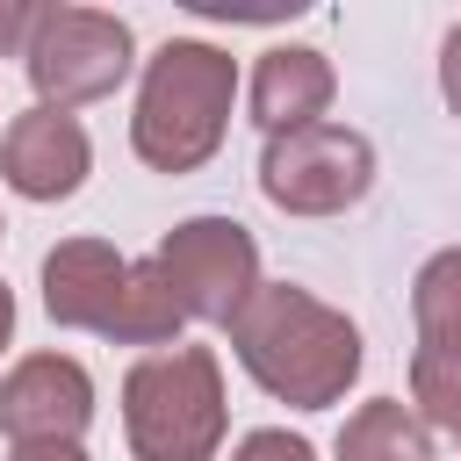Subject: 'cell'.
I'll return each instance as SVG.
<instances>
[{"label": "cell", "instance_id": "ba28073f", "mask_svg": "<svg viewBox=\"0 0 461 461\" xmlns=\"http://www.w3.org/2000/svg\"><path fill=\"white\" fill-rule=\"evenodd\" d=\"M130 267L137 259H122L101 238H58L43 252V310H50V324L115 339L122 303H130Z\"/></svg>", "mask_w": 461, "mask_h": 461}, {"label": "cell", "instance_id": "5b68a950", "mask_svg": "<svg viewBox=\"0 0 461 461\" xmlns=\"http://www.w3.org/2000/svg\"><path fill=\"white\" fill-rule=\"evenodd\" d=\"M375 187V144L346 122H310L288 137H267L259 151V194L288 216H339Z\"/></svg>", "mask_w": 461, "mask_h": 461}, {"label": "cell", "instance_id": "9a60e30c", "mask_svg": "<svg viewBox=\"0 0 461 461\" xmlns=\"http://www.w3.org/2000/svg\"><path fill=\"white\" fill-rule=\"evenodd\" d=\"M43 14H50V7H36V0H0V58H29Z\"/></svg>", "mask_w": 461, "mask_h": 461}, {"label": "cell", "instance_id": "2e32d148", "mask_svg": "<svg viewBox=\"0 0 461 461\" xmlns=\"http://www.w3.org/2000/svg\"><path fill=\"white\" fill-rule=\"evenodd\" d=\"M439 94H447V108L461 115V22H454L447 43H439Z\"/></svg>", "mask_w": 461, "mask_h": 461}, {"label": "cell", "instance_id": "6da1fadb", "mask_svg": "<svg viewBox=\"0 0 461 461\" xmlns=\"http://www.w3.org/2000/svg\"><path fill=\"white\" fill-rule=\"evenodd\" d=\"M230 353L274 403H295V411H331L360 375L353 317L317 303L295 281H259L252 288V303L230 317Z\"/></svg>", "mask_w": 461, "mask_h": 461}, {"label": "cell", "instance_id": "3957f363", "mask_svg": "<svg viewBox=\"0 0 461 461\" xmlns=\"http://www.w3.org/2000/svg\"><path fill=\"white\" fill-rule=\"evenodd\" d=\"M122 432L137 461H216L223 447V367L209 346L144 353L122 375Z\"/></svg>", "mask_w": 461, "mask_h": 461}, {"label": "cell", "instance_id": "d6986e66", "mask_svg": "<svg viewBox=\"0 0 461 461\" xmlns=\"http://www.w3.org/2000/svg\"><path fill=\"white\" fill-rule=\"evenodd\" d=\"M0 230H7V223H0Z\"/></svg>", "mask_w": 461, "mask_h": 461}, {"label": "cell", "instance_id": "9c48e42d", "mask_svg": "<svg viewBox=\"0 0 461 461\" xmlns=\"http://www.w3.org/2000/svg\"><path fill=\"white\" fill-rule=\"evenodd\" d=\"M86 166H94V144H86L79 115H65V108H22L7 122V137H0V180L14 194H29V202L79 194Z\"/></svg>", "mask_w": 461, "mask_h": 461}, {"label": "cell", "instance_id": "ac0fdd59", "mask_svg": "<svg viewBox=\"0 0 461 461\" xmlns=\"http://www.w3.org/2000/svg\"><path fill=\"white\" fill-rule=\"evenodd\" d=\"M7 339H14V288L0 281V346H7Z\"/></svg>", "mask_w": 461, "mask_h": 461}, {"label": "cell", "instance_id": "8992f818", "mask_svg": "<svg viewBox=\"0 0 461 461\" xmlns=\"http://www.w3.org/2000/svg\"><path fill=\"white\" fill-rule=\"evenodd\" d=\"M151 267L166 274V288H173V303H180L187 317L223 324V331H230V317H238V310L252 303V288H259V245H252V230L230 223V216H187V223H173V230L158 238Z\"/></svg>", "mask_w": 461, "mask_h": 461}, {"label": "cell", "instance_id": "8fae6325", "mask_svg": "<svg viewBox=\"0 0 461 461\" xmlns=\"http://www.w3.org/2000/svg\"><path fill=\"white\" fill-rule=\"evenodd\" d=\"M339 461H432L425 418L396 396H375L339 425Z\"/></svg>", "mask_w": 461, "mask_h": 461}, {"label": "cell", "instance_id": "30bf717a", "mask_svg": "<svg viewBox=\"0 0 461 461\" xmlns=\"http://www.w3.org/2000/svg\"><path fill=\"white\" fill-rule=\"evenodd\" d=\"M331 58L310 50V43H274L259 65H252V122L267 137H288V130H310L324 108H331Z\"/></svg>", "mask_w": 461, "mask_h": 461}, {"label": "cell", "instance_id": "52a82bcc", "mask_svg": "<svg viewBox=\"0 0 461 461\" xmlns=\"http://www.w3.org/2000/svg\"><path fill=\"white\" fill-rule=\"evenodd\" d=\"M94 418V382L65 353H29L0 382V432L14 447H79Z\"/></svg>", "mask_w": 461, "mask_h": 461}, {"label": "cell", "instance_id": "e0dca14e", "mask_svg": "<svg viewBox=\"0 0 461 461\" xmlns=\"http://www.w3.org/2000/svg\"><path fill=\"white\" fill-rule=\"evenodd\" d=\"M7 461H86L79 447H14Z\"/></svg>", "mask_w": 461, "mask_h": 461}, {"label": "cell", "instance_id": "4fadbf2b", "mask_svg": "<svg viewBox=\"0 0 461 461\" xmlns=\"http://www.w3.org/2000/svg\"><path fill=\"white\" fill-rule=\"evenodd\" d=\"M411 403L425 411V425H439V432L461 439V360L411 353Z\"/></svg>", "mask_w": 461, "mask_h": 461}, {"label": "cell", "instance_id": "277c9868", "mask_svg": "<svg viewBox=\"0 0 461 461\" xmlns=\"http://www.w3.org/2000/svg\"><path fill=\"white\" fill-rule=\"evenodd\" d=\"M130 22L108 14V7H50L36 43H29V86H36V108H86V101H108L122 79H130Z\"/></svg>", "mask_w": 461, "mask_h": 461}, {"label": "cell", "instance_id": "5bb4252c", "mask_svg": "<svg viewBox=\"0 0 461 461\" xmlns=\"http://www.w3.org/2000/svg\"><path fill=\"white\" fill-rule=\"evenodd\" d=\"M230 461H317V447L303 432H281V425H259L230 447Z\"/></svg>", "mask_w": 461, "mask_h": 461}, {"label": "cell", "instance_id": "7a4b0ae2", "mask_svg": "<svg viewBox=\"0 0 461 461\" xmlns=\"http://www.w3.org/2000/svg\"><path fill=\"white\" fill-rule=\"evenodd\" d=\"M230 94H238V58L230 50H216L202 36L158 43V58L144 65V86H137V115H130L137 158L158 166V173L209 166L223 130H230Z\"/></svg>", "mask_w": 461, "mask_h": 461}, {"label": "cell", "instance_id": "7c38bea8", "mask_svg": "<svg viewBox=\"0 0 461 461\" xmlns=\"http://www.w3.org/2000/svg\"><path fill=\"white\" fill-rule=\"evenodd\" d=\"M411 317H418V353L461 360V245L432 252L411 281Z\"/></svg>", "mask_w": 461, "mask_h": 461}]
</instances>
